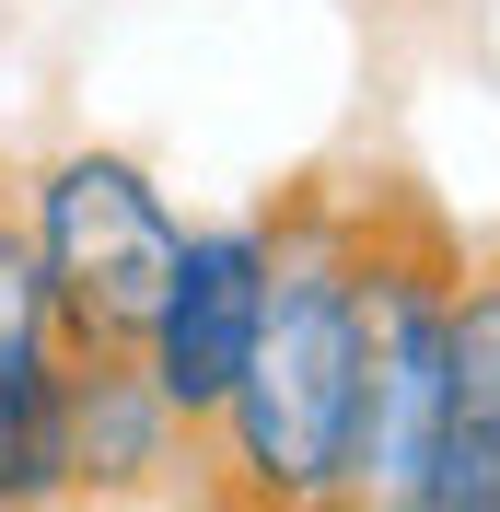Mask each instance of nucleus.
I'll return each mask as SVG.
<instances>
[{"label":"nucleus","mask_w":500,"mask_h":512,"mask_svg":"<svg viewBox=\"0 0 500 512\" xmlns=\"http://www.w3.org/2000/svg\"><path fill=\"white\" fill-rule=\"evenodd\" d=\"M349 408H361V187L291 175L268 198L256 361L187 466L198 512H338Z\"/></svg>","instance_id":"f257e3e1"},{"label":"nucleus","mask_w":500,"mask_h":512,"mask_svg":"<svg viewBox=\"0 0 500 512\" xmlns=\"http://www.w3.org/2000/svg\"><path fill=\"white\" fill-rule=\"evenodd\" d=\"M454 268L431 198L361 187V408H349L338 512H419L442 431V338H454Z\"/></svg>","instance_id":"f03ea898"},{"label":"nucleus","mask_w":500,"mask_h":512,"mask_svg":"<svg viewBox=\"0 0 500 512\" xmlns=\"http://www.w3.org/2000/svg\"><path fill=\"white\" fill-rule=\"evenodd\" d=\"M12 198H24L35 268H47V303H59V350H140L198 233L175 210V187L117 140H59L12 175Z\"/></svg>","instance_id":"7ed1b4c3"},{"label":"nucleus","mask_w":500,"mask_h":512,"mask_svg":"<svg viewBox=\"0 0 500 512\" xmlns=\"http://www.w3.org/2000/svg\"><path fill=\"white\" fill-rule=\"evenodd\" d=\"M256 326H268V210H233V222H198L187 233V268L163 291L152 338H140V373L187 443H210V419L233 408V384L256 361Z\"/></svg>","instance_id":"20e7f679"},{"label":"nucleus","mask_w":500,"mask_h":512,"mask_svg":"<svg viewBox=\"0 0 500 512\" xmlns=\"http://www.w3.org/2000/svg\"><path fill=\"white\" fill-rule=\"evenodd\" d=\"M198 466L187 419L152 396L140 350H59V478L70 512H128Z\"/></svg>","instance_id":"39448f33"},{"label":"nucleus","mask_w":500,"mask_h":512,"mask_svg":"<svg viewBox=\"0 0 500 512\" xmlns=\"http://www.w3.org/2000/svg\"><path fill=\"white\" fill-rule=\"evenodd\" d=\"M419 512H500V256L454 268V338H442V431Z\"/></svg>","instance_id":"423d86ee"},{"label":"nucleus","mask_w":500,"mask_h":512,"mask_svg":"<svg viewBox=\"0 0 500 512\" xmlns=\"http://www.w3.org/2000/svg\"><path fill=\"white\" fill-rule=\"evenodd\" d=\"M47 373H59V303H47V268H35L24 198L0 175V396L12 384H47Z\"/></svg>","instance_id":"0eeeda50"}]
</instances>
